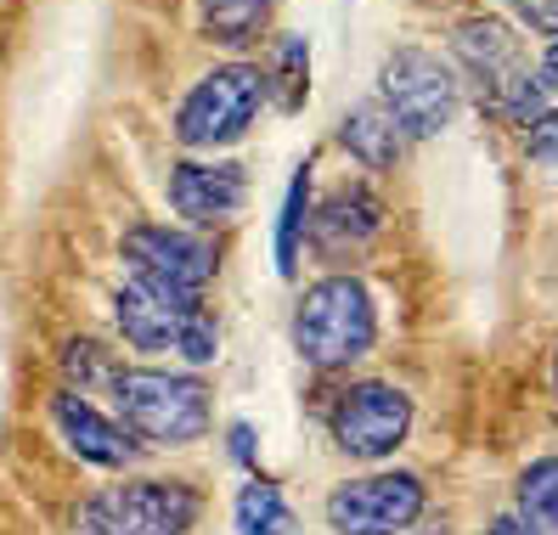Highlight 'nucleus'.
Returning <instances> with one entry per match:
<instances>
[{"label":"nucleus","mask_w":558,"mask_h":535,"mask_svg":"<svg viewBox=\"0 0 558 535\" xmlns=\"http://www.w3.org/2000/svg\"><path fill=\"white\" fill-rule=\"evenodd\" d=\"M378 108L401 130V142H429L463 108V80L429 46H396L378 62Z\"/></svg>","instance_id":"obj_5"},{"label":"nucleus","mask_w":558,"mask_h":535,"mask_svg":"<svg viewBox=\"0 0 558 535\" xmlns=\"http://www.w3.org/2000/svg\"><path fill=\"white\" fill-rule=\"evenodd\" d=\"M288 339L293 355L316 373H344L378 344V305H373V288L333 271V277H316L300 299H293V321H288Z\"/></svg>","instance_id":"obj_2"},{"label":"nucleus","mask_w":558,"mask_h":535,"mask_svg":"<svg viewBox=\"0 0 558 535\" xmlns=\"http://www.w3.org/2000/svg\"><path fill=\"white\" fill-rule=\"evenodd\" d=\"M226 451H232L238 467H254V462H259V457H254V428H248V423H232V428H226Z\"/></svg>","instance_id":"obj_22"},{"label":"nucleus","mask_w":558,"mask_h":535,"mask_svg":"<svg viewBox=\"0 0 558 535\" xmlns=\"http://www.w3.org/2000/svg\"><path fill=\"white\" fill-rule=\"evenodd\" d=\"M266 69V102H277L282 113H300L305 96H311V40L305 35H282L271 46V62Z\"/></svg>","instance_id":"obj_19"},{"label":"nucleus","mask_w":558,"mask_h":535,"mask_svg":"<svg viewBox=\"0 0 558 535\" xmlns=\"http://www.w3.org/2000/svg\"><path fill=\"white\" fill-rule=\"evenodd\" d=\"M232 530L238 535H293V508H288L282 485L266 474H248L232 501Z\"/></svg>","instance_id":"obj_18"},{"label":"nucleus","mask_w":558,"mask_h":535,"mask_svg":"<svg viewBox=\"0 0 558 535\" xmlns=\"http://www.w3.org/2000/svg\"><path fill=\"white\" fill-rule=\"evenodd\" d=\"M519 7H524V0H519Z\"/></svg>","instance_id":"obj_26"},{"label":"nucleus","mask_w":558,"mask_h":535,"mask_svg":"<svg viewBox=\"0 0 558 535\" xmlns=\"http://www.w3.org/2000/svg\"><path fill=\"white\" fill-rule=\"evenodd\" d=\"M524 158L531 163H558V108H547V113H536L531 124H524Z\"/></svg>","instance_id":"obj_21"},{"label":"nucleus","mask_w":558,"mask_h":535,"mask_svg":"<svg viewBox=\"0 0 558 535\" xmlns=\"http://www.w3.org/2000/svg\"><path fill=\"white\" fill-rule=\"evenodd\" d=\"M204 490L186 479H124L80 501L74 535H192Z\"/></svg>","instance_id":"obj_6"},{"label":"nucleus","mask_w":558,"mask_h":535,"mask_svg":"<svg viewBox=\"0 0 558 535\" xmlns=\"http://www.w3.org/2000/svg\"><path fill=\"white\" fill-rule=\"evenodd\" d=\"M113 327L136 355H181L186 366L220 361V321L192 293H163L147 282H124L113 293Z\"/></svg>","instance_id":"obj_3"},{"label":"nucleus","mask_w":558,"mask_h":535,"mask_svg":"<svg viewBox=\"0 0 558 535\" xmlns=\"http://www.w3.org/2000/svg\"><path fill=\"white\" fill-rule=\"evenodd\" d=\"M412 394L401 384H384V378H355L333 394L327 406V434L350 462H384L407 446L412 434Z\"/></svg>","instance_id":"obj_7"},{"label":"nucleus","mask_w":558,"mask_h":535,"mask_svg":"<svg viewBox=\"0 0 558 535\" xmlns=\"http://www.w3.org/2000/svg\"><path fill=\"white\" fill-rule=\"evenodd\" d=\"M451 57H457V69H463V80H474L480 96L497 113L513 102L519 90L536 85L531 62H524V51H519V35L502 17H463L457 35H451Z\"/></svg>","instance_id":"obj_10"},{"label":"nucleus","mask_w":558,"mask_h":535,"mask_svg":"<svg viewBox=\"0 0 558 535\" xmlns=\"http://www.w3.org/2000/svg\"><path fill=\"white\" fill-rule=\"evenodd\" d=\"M113 417L136 446L186 451L215 423V394L198 373H163V366H119L113 378Z\"/></svg>","instance_id":"obj_1"},{"label":"nucleus","mask_w":558,"mask_h":535,"mask_svg":"<svg viewBox=\"0 0 558 535\" xmlns=\"http://www.w3.org/2000/svg\"><path fill=\"white\" fill-rule=\"evenodd\" d=\"M384 231V197L367 181H344L311 204V226H305V243L322 265H355L378 243Z\"/></svg>","instance_id":"obj_11"},{"label":"nucleus","mask_w":558,"mask_h":535,"mask_svg":"<svg viewBox=\"0 0 558 535\" xmlns=\"http://www.w3.org/2000/svg\"><path fill=\"white\" fill-rule=\"evenodd\" d=\"M277 0H198V35L226 51H248L259 28L271 23Z\"/></svg>","instance_id":"obj_15"},{"label":"nucleus","mask_w":558,"mask_h":535,"mask_svg":"<svg viewBox=\"0 0 558 535\" xmlns=\"http://www.w3.org/2000/svg\"><path fill=\"white\" fill-rule=\"evenodd\" d=\"M485 535H524V524L513 519V513H497V519H490V530Z\"/></svg>","instance_id":"obj_24"},{"label":"nucleus","mask_w":558,"mask_h":535,"mask_svg":"<svg viewBox=\"0 0 558 535\" xmlns=\"http://www.w3.org/2000/svg\"><path fill=\"white\" fill-rule=\"evenodd\" d=\"M513 519L524 535H558V451L531 457L513 485Z\"/></svg>","instance_id":"obj_16"},{"label":"nucleus","mask_w":558,"mask_h":535,"mask_svg":"<svg viewBox=\"0 0 558 535\" xmlns=\"http://www.w3.org/2000/svg\"><path fill=\"white\" fill-rule=\"evenodd\" d=\"M553 400H558V350H553Z\"/></svg>","instance_id":"obj_25"},{"label":"nucleus","mask_w":558,"mask_h":535,"mask_svg":"<svg viewBox=\"0 0 558 535\" xmlns=\"http://www.w3.org/2000/svg\"><path fill=\"white\" fill-rule=\"evenodd\" d=\"M259 108H266V69L248 57H232V62H215L209 74L192 80V90L181 96L175 108V142L186 153H220L243 142Z\"/></svg>","instance_id":"obj_4"},{"label":"nucleus","mask_w":558,"mask_h":535,"mask_svg":"<svg viewBox=\"0 0 558 535\" xmlns=\"http://www.w3.org/2000/svg\"><path fill=\"white\" fill-rule=\"evenodd\" d=\"M536 85L547 90V96H558V40L542 51V62H536Z\"/></svg>","instance_id":"obj_23"},{"label":"nucleus","mask_w":558,"mask_h":535,"mask_svg":"<svg viewBox=\"0 0 558 535\" xmlns=\"http://www.w3.org/2000/svg\"><path fill=\"white\" fill-rule=\"evenodd\" d=\"M339 147L361 163V170H373V175H384V170H396L401 163V130L389 124V113L378 108V102H361V108H350L344 119H339Z\"/></svg>","instance_id":"obj_14"},{"label":"nucleus","mask_w":558,"mask_h":535,"mask_svg":"<svg viewBox=\"0 0 558 535\" xmlns=\"http://www.w3.org/2000/svg\"><path fill=\"white\" fill-rule=\"evenodd\" d=\"M62 373H69V384H62V389L90 394V389H113L119 361L96 344V339H69V344H62Z\"/></svg>","instance_id":"obj_20"},{"label":"nucleus","mask_w":558,"mask_h":535,"mask_svg":"<svg viewBox=\"0 0 558 535\" xmlns=\"http://www.w3.org/2000/svg\"><path fill=\"white\" fill-rule=\"evenodd\" d=\"M163 197H170V209L192 231L226 226V220H238L243 204H248V170L238 158H181V163H170Z\"/></svg>","instance_id":"obj_12"},{"label":"nucleus","mask_w":558,"mask_h":535,"mask_svg":"<svg viewBox=\"0 0 558 535\" xmlns=\"http://www.w3.org/2000/svg\"><path fill=\"white\" fill-rule=\"evenodd\" d=\"M119 259H124L130 282H147L163 293H192V299H204V288L220 271L215 238H204L192 226H158V220L130 226L119 238Z\"/></svg>","instance_id":"obj_8"},{"label":"nucleus","mask_w":558,"mask_h":535,"mask_svg":"<svg viewBox=\"0 0 558 535\" xmlns=\"http://www.w3.org/2000/svg\"><path fill=\"white\" fill-rule=\"evenodd\" d=\"M311 170H316V158H305L300 170H293V181L282 192V209H277L271 259H277V277L282 282L300 277V248H305V226H311Z\"/></svg>","instance_id":"obj_17"},{"label":"nucleus","mask_w":558,"mask_h":535,"mask_svg":"<svg viewBox=\"0 0 558 535\" xmlns=\"http://www.w3.org/2000/svg\"><path fill=\"white\" fill-rule=\"evenodd\" d=\"M46 412H51L57 440L69 446V457H80V462H90V467H108V474H119V467H130V462L142 457V446L119 428V417H108V412L96 406L90 394H80V389H57Z\"/></svg>","instance_id":"obj_13"},{"label":"nucleus","mask_w":558,"mask_h":535,"mask_svg":"<svg viewBox=\"0 0 558 535\" xmlns=\"http://www.w3.org/2000/svg\"><path fill=\"white\" fill-rule=\"evenodd\" d=\"M423 508H429V485L412 467H378L327 490L322 519L333 535H407Z\"/></svg>","instance_id":"obj_9"}]
</instances>
